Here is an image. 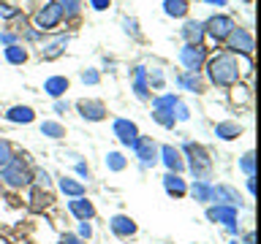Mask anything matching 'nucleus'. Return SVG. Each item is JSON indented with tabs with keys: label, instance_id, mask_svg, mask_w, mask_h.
Segmentation results:
<instances>
[{
	"label": "nucleus",
	"instance_id": "51",
	"mask_svg": "<svg viewBox=\"0 0 261 244\" xmlns=\"http://www.w3.org/2000/svg\"><path fill=\"white\" fill-rule=\"evenodd\" d=\"M245 244H256V236L248 233V236H245Z\"/></svg>",
	"mask_w": 261,
	"mask_h": 244
},
{
	"label": "nucleus",
	"instance_id": "29",
	"mask_svg": "<svg viewBox=\"0 0 261 244\" xmlns=\"http://www.w3.org/2000/svg\"><path fill=\"white\" fill-rule=\"evenodd\" d=\"M57 6H60V14L65 19H73V16H79L82 11V0H55Z\"/></svg>",
	"mask_w": 261,
	"mask_h": 244
},
{
	"label": "nucleus",
	"instance_id": "24",
	"mask_svg": "<svg viewBox=\"0 0 261 244\" xmlns=\"http://www.w3.org/2000/svg\"><path fill=\"white\" fill-rule=\"evenodd\" d=\"M191 195L199 203H210L212 201V185L207 182V179H196L193 187H191Z\"/></svg>",
	"mask_w": 261,
	"mask_h": 244
},
{
	"label": "nucleus",
	"instance_id": "27",
	"mask_svg": "<svg viewBox=\"0 0 261 244\" xmlns=\"http://www.w3.org/2000/svg\"><path fill=\"white\" fill-rule=\"evenodd\" d=\"M177 87H182L188 89V93H201V79H199V73H179L177 76Z\"/></svg>",
	"mask_w": 261,
	"mask_h": 244
},
{
	"label": "nucleus",
	"instance_id": "40",
	"mask_svg": "<svg viewBox=\"0 0 261 244\" xmlns=\"http://www.w3.org/2000/svg\"><path fill=\"white\" fill-rule=\"evenodd\" d=\"M147 81H150L152 87L161 89V87H163V71H161V68H152L150 73H147Z\"/></svg>",
	"mask_w": 261,
	"mask_h": 244
},
{
	"label": "nucleus",
	"instance_id": "37",
	"mask_svg": "<svg viewBox=\"0 0 261 244\" xmlns=\"http://www.w3.org/2000/svg\"><path fill=\"white\" fill-rule=\"evenodd\" d=\"M240 168L248 176H256V158H253V152H245L242 158H240Z\"/></svg>",
	"mask_w": 261,
	"mask_h": 244
},
{
	"label": "nucleus",
	"instance_id": "16",
	"mask_svg": "<svg viewBox=\"0 0 261 244\" xmlns=\"http://www.w3.org/2000/svg\"><path fill=\"white\" fill-rule=\"evenodd\" d=\"M134 93H136L139 101H147V98H150V81H147L144 65H136L134 68Z\"/></svg>",
	"mask_w": 261,
	"mask_h": 244
},
{
	"label": "nucleus",
	"instance_id": "35",
	"mask_svg": "<svg viewBox=\"0 0 261 244\" xmlns=\"http://www.w3.org/2000/svg\"><path fill=\"white\" fill-rule=\"evenodd\" d=\"M30 182L36 185V187H41V190H46L52 179H49V174H46L44 168H36V171H30Z\"/></svg>",
	"mask_w": 261,
	"mask_h": 244
},
{
	"label": "nucleus",
	"instance_id": "2",
	"mask_svg": "<svg viewBox=\"0 0 261 244\" xmlns=\"http://www.w3.org/2000/svg\"><path fill=\"white\" fill-rule=\"evenodd\" d=\"M0 182H3L6 187H11V190H22V187H28L30 185L28 160L19 158V155H14V158L0 168Z\"/></svg>",
	"mask_w": 261,
	"mask_h": 244
},
{
	"label": "nucleus",
	"instance_id": "30",
	"mask_svg": "<svg viewBox=\"0 0 261 244\" xmlns=\"http://www.w3.org/2000/svg\"><path fill=\"white\" fill-rule=\"evenodd\" d=\"M231 103H234V106L250 103V87H248V84H240V81H237L234 89H231Z\"/></svg>",
	"mask_w": 261,
	"mask_h": 244
},
{
	"label": "nucleus",
	"instance_id": "8",
	"mask_svg": "<svg viewBox=\"0 0 261 244\" xmlns=\"http://www.w3.org/2000/svg\"><path fill=\"white\" fill-rule=\"evenodd\" d=\"M134 152H136V158L144 168H150L158 163V144L152 141V136H139L134 141Z\"/></svg>",
	"mask_w": 261,
	"mask_h": 244
},
{
	"label": "nucleus",
	"instance_id": "10",
	"mask_svg": "<svg viewBox=\"0 0 261 244\" xmlns=\"http://www.w3.org/2000/svg\"><path fill=\"white\" fill-rule=\"evenodd\" d=\"M158 158L163 160V166H166L171 174H182V171H185V158H182V152H179L177 146L163 144L158 149Z\"/></svg>",
	"mask_w": 261,
	"mask_h": 244
},
{
	"label": "nucleus",
	"instance_id": "22",
	"mask_svg": "<svg viewBox=\"0 0 261 244\" xmlns=\"http://www.w3.org/2000/svg\"><path fill=\"white\" fill-rule=\"evenodd\" d=\"M57 185H60V193L63 195H71V198L85 195V185L76 182V179H71V176H60V179H57Z\"/></svg>",
	"mask_w": 261,
	"mask_h": 244
},
{
	"label": "nucleus",
	"instance_id": "9",
	"mask_svg": "<svg viewBox=\"0 0 261 244\" xmlns=\"http://www.w3.org/2000/svg\"><path fill=\"white\" fill-rule=\"evenodd\" d=\"M207 220L210 223H223L228 228V233H240V225H237V209L234 206H210L207 209Z\"/></svg>",
	"mask_w": 261,
	"mask_h": 244
},
{
	"label": "nucleus",
	"instance_id": "28",
	"mask_svg": "<svg viewBox=\"0 0 261 244\" xmlns=\"http://www.w3.org/2000/svg\"><path fill=\"white\" fill-rule=\"evenodd\" d=\"M49 203H52V195H49L46 190H41V187H36L30 195V209L33 211H41V209H46Z\"/></svg>",
	"mask_w": 261,
	"mask_h": 244
},
{
	"label": "nucleus",
	"instance_id": "12",
	"mask_svg": "<svg viewBox=\"0 0 261 244\" xmlns=\"http://www.w3.org/2000/svg\"><path fill=\"white\" fill-rule=\"evenodd\" d=\"M212 201L220 203V206H242V198L240 193L234 190L231 185H212Z\"/></svg>",
	"mask_w": 261,
	"mask_h": 244
},
{
	"label": "nucleus",
	"instance_id": "5",
	"mask_svg": "<svg viewBox=\"0 0 261 244\" xmlns=\"http://www.w3.org/2000/svg\"><path fill=\"white\" fill-rule=\"evenodd\" d=\"M237 27L231 16H226V14H215V16H210L207 22H204V36H210L212 41H226L228 36H231V30Z\"/></svg>",
	"mask_w": 261,
	"mask_h": 244
},
{
	"label": "nucleus",
	"instance_id": "42",
	"mask_svg": "<svg viewBox=\"0 0 261 244\" xmlns=\"http://www.w3.org/2000/svg\"><path fill=\"white\" fill-rule=\"evenodd\" d=\"M93 236V225H90V220H82L79 223V239L85 241V239H90Z\"/></svg>",
	"mask_w": 261,
	"mask_h": 244
},
{
	"label": "nucleus",
	"instance_id": "20",
	"mask_svg": "<svg viewBox=\"0 0 261 244\" xmlns=\"http://www.w3.org/2000/svg\"><path fill=\"white\" fill-rule=\"evenodd\" d=\"M215 136L223 138V141H234V138L242 136V125H240V122H218V125H215Z\"/></svg>",
	"mask_w": 261,
	"mask_h": 244
},
{
	"label": "nucleus",
	"instance_id": "6",
	"mask_svg": "<svg viewBox=\"0 0 261 244\" xmlns=\"http://www.w3.org/2000/svg\"><path fill=\"white\" fill-rule=\"evenodd\" d=\"M33 22H36V27L41 33H46V30H55L57 24L63 22V14H60V6L55 3V0H49V3H44L36 11V16H33Z\"/></svg>",
	"mask_w": 261,
	"mask_h": 244
},
{
	"label": "nucleus",
	"instance_id": "38",
	"mask_svg": "<svg viewBox=\"0 0 261 244\" xmlns=\"http://www.w3.org/2000/svg\"><path fill=\"white\" fill-rule=\"evenodd\" d=\"M171 114H174V119L177 122H185V119H191V109L182 103V101H177L174 103V109H171Z\"/></svg>",
	"mask_w": 261,
	"mask_h": 244
},
{
	"label": "nucleus",
	"instance_id": "33",
	"mask_svg": "<svg viewBox=\"0 0 261 244\" xmlns=\"http://www.w3.org/2000/svg\"><path fill=\"white\" fill-rule=\"evenodd\" d=\"M125 166H128V160L122 158V152H109L106 155V168L109 171H122Z\"/></svg>",
	"mask_w": 261,
	"mask_h": 244
},
{
	"label": "nucleus",
	"instance_id": "48",
	"mask_svg": "<svg viewBox=\"0 0 261 244\" xmlns=\"http://www.w3.org/2000/svg\"><path fill=\"white\" fill-rule=\"evenodd\" d=\"M76 174H79V176H90V168H87V163H76Z\"/></svg>",
	"mask_w": 261,
	"mask_h": 244
},
{
	"label": "nucleus",
	"instance_id": "41",
	"mask_svg": "<svg viewBox=\"0 0 261 244\" xmlns=\"http://www.w3.org/2000/svg\"><path fill=\"white\" fill-rule=\"evenodd\" d=\"M82 81H85V84H98L101 76H98L95 68H87V71H82Z\"/></svg>",
	"mask_w": 261,
	"mask_h": 244
},
{
	"label": "nucleus",
	"instance_id": "14",
	"mask_svg": "<svg viewBox=\"0 0 261 244\" xmlns=\"http://www.w3.org/2000/svg\"><path fill=\"white\" fill-rule=\"evenodd\" d=\"M109 228H112L114 236H120V239H130V236L136 233V223L128 215H114L109 220Z\"/></svg>",
	"mask_w": 261,
	"mask_h": 244
},
{
	"label": "nucleus",
	"instance_id": "4",
	"mask_svg": "<svg viewBox=\"0 0 261 244\" xmlns=\"http://www.w3.org/2000/svg\"><path fill=\"white\" fill-rule=\"evenodd\" d=\"M179 63L185 65L188 73H199L204 68V63H207V49H204V44H185L179 49Z\"/></svg>",
	"mask_w": 261,
	"mask_h": 244
},
{
	"label": "nucleus",
	"instance_id": "32",
	"mask_svg": "<svg viewBox=\"0 0 261 244\" xmlns=\"http://www.w3.org/2000/svg\"><path fill=\"white\" fill-rule=\"evenodd\" d=\"M152 119L158 122V125H163V128H174V125H177V119H174V114H171V109H152Z\"/></svg>",
	"mask_w": 261,
	"mask_h": 244
},
{
	"label": "nucleus",
	"instance_id": "47",
	"mask_svg": "<svg viewBox=\"0 0 261 244\" xmlns=\"http://www.w3.org/2000/svg\"><path fill=\"white\" fill-rule=\"evenodd\" d=\"M63 244H85V241H82L79 236H73V233H65L63 236Z\"/></svg>",
	"mask_w": 261,
	"mask_h": 244
},
{
	"label": "nucleus",
	"instance_id": "25",
	"mask_svg": "<svg viewBox=\"0 0 261 244\" xmlns=\"http://www.w3.org/2000/svg\"><path fill=\"white\" fill-rule=\"evenodd\" d=\"M182 38H185V44H201V38H204V24H201V22H185Z\"/></svg>",
	"mask_w": 261,
	"mask_h": 244
},
{
	"label": "nucleus",
	"instance_id": "34",
	"mask_svg": "<svg viewBox=\"0 0 261 244\" xmlns=\"http://www.w3.org/2000/svg\"><path fill=\"white\" fill-rule=\"evenodd\" d=\"M179 101V95L174 93H166V95H158L152 101V109H174V103Z\"/></svg>",
	"mask_w": 261,
	"mask_h": 244
},
{
	"label": "nucleus",
	"instance_id": "26",
	"mask_svg": "<svg viewBox=\"0 0 261 244\" xmlns=\"http://www.w3.org/2000/svg\"><path fill=\"white\" fill-rule=\"evenodd\" d=\"M3 54H6V60L11 63V65H24V63H28V49L19 46V44L6 46V49H3Z\"/></svg>",
	"mask_w": 261,
	"mask_h": 244
},
{
	"label": "nucleus",
	"instance_id": "43",
	"mask_svg": "<svg viewBox=\"0 0 261 244\" xmlns=\"http://www.w3.org/2000/svg\"><path fill=\"white\" fill-rule=\"evenodd\" d=\"M122 27H125V33H130V36H139V24H136V19H128V16H122Z\"/></svg>",
	"mask_w": 261,
	"mask_h": 244
},
{
	"label": "nucleus",
	"instance_id": "49",
	"mask_svg": "<svg viewBox=\"0 0 261 244\" xmlns=\"http://www.w3.org/2000/svg\"><path fill=\"white\" fill-rule=\"evenodd\" d=\"M24 36H28V41H38L41 38V30H28Z\"/></svg>",
	"mask_w": 261,
	"mask_h": 244
},
{
	"label": "nucleus",
	"instance_id": "3",
	"mask_svg": "<svg viewBox=\"0 0 261 244\" xmlns=\"http://www.w3.org/2000/svg\"><path fill=\"white\" fill-rule=\"evenodd\" d=\"M182 152L188 155V168H191V174L196 179H204L212 171V158H210V152L204 149L201 144L188 141V144H182Z\"/></svg>",
	"mask_w": 261,
	"mask_h": 244
},
{
	"label": "nucleus",
	"instance_id": "17",
	"mask_svg": "<svg viewBox=\"0 0 261 244\" xmlns=\"http://www.w3.org/2000/svg\"><path fill=\"white\" fill-rule=\"evenodd\" d=\"M6 119L14 122V125H30V122L36 119V111H33L30 106H11V109L6 111Z\"/></svg>",
	"mask_w": 261,
	"mask_h": 244
},
{
	"label": "nucleus",
	"instance_id": "1",
	"mask_svg": "<svg viewBox=\"0 0 261 244\" xmlns=\"http://www.w3.org/2000/svg\"><path fill=\"white\" fill-rule=\"evenodd\" d=\"M207 79L212 81L215 87H234L240 81V65H237V54H228V52H218L207 57Z\"/></svg>",
	"mask_w": 261,
	"mask_h": 244
},
{
	"label": "nucleus",
	"instance_id": "13",
	"mask_svg": "<svg viewBox=\"0 0 261 244\" xmlns=\"http://www.w3.org/2000/svg\"><path fill=\"white\" fill-rule=\"evenodd\" d=\"M68 211L79 220V223H82V220H93V217H95L93 201L85 198V195H79V198H71V201H68Z\"/></svg>",
	"mask_w": 261,
	"mask_h": 244
},
{
	"label": "nucleus",
	"instance_id": "18",
	"mask_svg": "<svg viewBox=\"0 0 261 244\" xmlns=\"http://www.w3.org/2000/svg\"><path fill=\"white\" fill-rule=\"evenodd\" d=\"M65 46H68V36H57V38L49 41V44L41 46V57H44V60H55V57H60L65 52Z\"/></svg>",
	"mask_w": 261,
	"mask_h": 244
},
{
	"label": "nucleus",
	"instance_id": "15",
	"mask_svg": "<svg viewBox=\"0 0 261 244\" xmlns=\"http://www.w3.org/2000/svg\"><path fill=\"white\" fill-rule=\"evenodd\" d=\"M76 109H79L82 117L90 119V122H101V119L106 117V106H103L101 101H79Z\"/></svg>",
	"mask_w": 261,
	"mask_h": 244
},
{
	"label": "nucleus",
	"instance_id": "21",
	"mask_svg": "<svg viewBox=\"0 0 261 244\" xmlns=\"http://www.w3.org/2000/svg\"><path fill=\"white\" fill-rule=\"evenodd\" d=\"M44 93L52 95V98L65 95V93H68V79H65V76H49L44 81Z\"/></svg>",
	"mask_w": 261,
	"mask_h": 244
},
{
	"label": "nucleus",
	"instance_id": "11",
	"mask_svg": "<svg viewBox=\"0 0 261 244\" xmlns=\"http://www.w3.org/2000/svg\"><path fill=\"white\" fill-rule=\"evenodd\" d=\"M112 130H114V136H117L125 146H134V141L139 138V128H136V122H130V119H125V117L114 119V122H112Z\"/></svg>",
	"mask_w": 261,
	"mask_h": 244
},
{
	"label": "nucleus",
	"instance_id": "31",
	"mask_svg": "<svg viewBox=\"0 0 261 244\" xmlns=\"http://www.w3.org/2000/svg\"><path fill=\"white\" fill-rule=\"evenodd\" d=\"M41 136H49V138H63V136H65V128L60 125V122L46 119V122H41Z\"/></svg>",
	"mask_w": 261,
	"mask_h": 244
},
{
	"label": "nucleus",
	"instance_id": "36",
	"mask_svg": "<svg viewBox=\"0 0 261 244\" xmlns=\"http://www.w3.org/2000/svg\"><path fill=\"white\" fill-rule=\"evenodd\" d=\"M16 16H22V8L14 6V3H0V19H16Z\"/></svg>",
	"mask_w": 261,
	"mask_h": 244
},
{
	"label": "nucleus",
	"instance_id": "44",
	"mask_svg": "<svg viewBox=\"0 0 261 244\" xmlns=\"http://www.w3.org/2000/svg\"><path fill=\"white\" fill-rule=\"evenodd\" d=\"M0 44H6V46L16 44V33H11V30H0Z\"/></svg>",
	"mask_w": 261,
	"mask_h": 244
},
{
	"label": "nucleus",
	"instance_id": "39",
	"mask_svg": "<svg viewBox=\"0 0 261 244\" xmlns=\"http://www.w3.org/2000/svg\"><path fill=\"white\" fill-rule=\"evenodd\" d=\"M11 158H14V149H11V144H8L6 138H0V168H3V166H6V163L11 160Z\"/></svg>",
	"mask_w": 261,
	"mask_h": 244
},
{
	"label": "nucleus",
	"instance_id": "7",
	"mask_svg": "<svg viewBox=\"0 0 261 244\" xmlns=\"http://www.w3.org/2000/svg\"><path fill=\"white\" fill-rule=\"evenodd\" d=\"M226 44L231 52L228 54H245V57H250L253 54V36H250V30H245V27H234L231 30V36L226 38Z\"/></svg>",
	"mask_w": 261,
	"mask_h": 244
},
{
	"label": "nucleus",
	"instance_id": "46",
	"mask_svg": "<svg viewBox=\"0 0 261 244\" xmlns=\"http://www.w3.org/2000/svg\"><path fill=\"white\" fill-rule=\"evenodd\" d=\"M55 111L65 114V111H68V101H60V98H57V101H55Z\"/></svg>",
	"mask_w": 261,
	"mask_h": 244
},
{
	"label": "nucleus",
	"instance_id": "23",
	"mask_svg": "<svg viewBox=\"0 0 261 244\" xmlns=\"http://www.w3.org/2000/svg\"><path fill=\"white\" fill-rule=\"evenodd\" d=\"M188 0H163V14L171 16V19H182L188 14Z\"/></svg>",
	"mask_w": 261,
	"mask_h": 244
},
{
	"label": "nucleus",
	"instance_id": "45",
	"mask_svg": "<svg viewBox=\"0 0 261 244\" xmlns=\"http://www.w3.org/2000/svg\"><path fill=\"white\" fill-rule=\"evenodd\" d=\"M90 6H93L95 11H106V8L112 6V0H90Z\"/></svg>",
	"mask_w": 261,
	"mask_h": 244
},
{
	"label": "nucleus",
	"instance_id": "19",
	"mask_svg": "<svg viewBox=\"0 0 261 244\" xmlns=\"http://www.w3.org/2000/svg\"><path fill=\"white\" fill-rule=\"evenodd\" d=\"M163 187H166V193L169 195H174V198H182V195L188 193V185H185V179L179 176V174H169L163 176Z\"/></svg>",
	"mask_w": 261,
	"mask_h": 244
},
{
	"label": "nucleus",
	"instance_id": "50",
	"mask_svg": "<svg viewBox=\"0 0 261 244\" xmlns=\"http://www.w3.org/2000/svg\"><path fill=\"white\" fill-rule=\"evenodd\" d=\"M204 3H210V6H218V8H220V6H226V0H204Z\"/></svg>",
	"mask_w": 261,
	"mask_h": 244
}]
</instances>
